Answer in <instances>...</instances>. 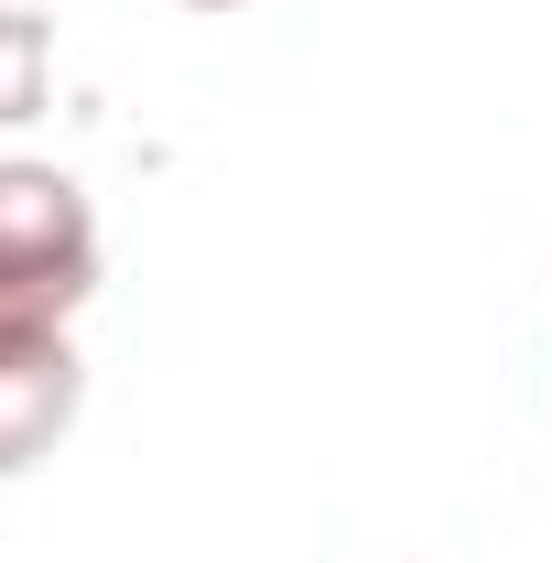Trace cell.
Masks as SVG:
<instances>
[{
	"instance_id": "1",
	"label": "cell",
	"mask_w": 552,
	"mask_h": 563,
	"mask_svg": "<svg viewBox=\"0 0 552 563\" xmlns=\"http://www.w3.org/2000/svg\"><path fill=\"white\" fill-rule=\"evenodd\" d=\"M98 292V207L55 163L0 152V325H66Z\"/></svg>"
},
{
	"instance_id": "2",
	"label": "cell",
	"mask_w": 552,
	"mask_h": 563,
	"mask_svg": "<svg viewBox=\"0 0 552 563\" xmlns=\"http://www.w3.org/2000/svg\"><path fill=\"white\" fill-rule=\"evenodd\" d=\"M87 412V357L66 325H0V477H33Z\"/></svg>"
},
{
	"instance_id": "3",
	"label": "cell",
	"mask_w": 552,
	"mask_h": 563,
	"mask_svg": "<svg viewBox=\"0 0 552 563\" xmlns=\"http://www.w3.org/2000/svg\"><path fill=\"white\" fill-rule=\"evenodd\" d=\"M44 98H55V22L0 0V131L44 120Z\"/></svg>"
},
{
	"instance_id": "4",
	"label": "cell",
	"mask_w": 552,
	"mask_h": 563,
	"mask_svg": "<svg viewBox=\"0 0 552 563\" xmlns=\"http://www.w3.org/2000/svg\"><path fill=\"white\" fill-rule=\"evenodd\" d=\"M185 11H239V0H185Z\"/></svg>"
}]
</instances>
